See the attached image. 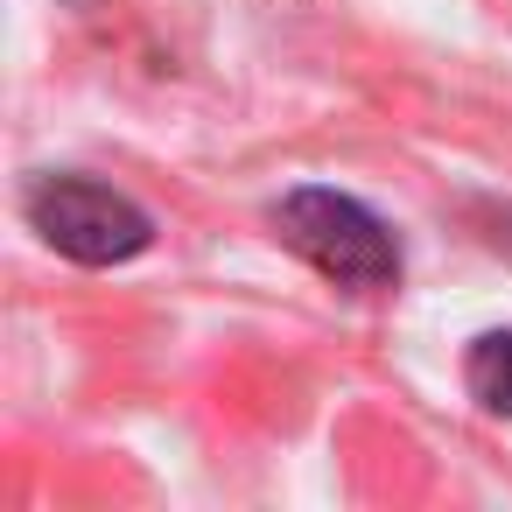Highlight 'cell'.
Here are the masks:
<instances>
[{"instance_id": "2", "label": "cell", "mask_w": 512, "mask_h": 512, "mask_svg": "<svg viewBox=\"0 0 512 512\" xmlns=\"http://www.w3.org/2000/svg\"><path fill=\"white\" fill-rule=\"evenodd\" d=\"M22 211H29L36 239L78 267H120L155 246V218L127 190L92 183V176H43Z\"/></svg>"}, {"instance_id": "3", "label": "cell", "mask_w": 512, "mask_h": 512, "mask_svg": "<svg viewBox=\"0 0 512 512\" xmlns=\"http://www.w3.org/2000/svg\"><path fill=\"white\" fill-rule=\"evenodd\" d=\"M463 379H470V400L484 414H505L512 421V330H484L463 358Z\"/></svg>"}, {"instance_id": "1", "label": "cell", "mask_w": 512, "mask_h": 512, "mask_svg": "<svg viewBox=\"0 0 512 512\" xmlns=\"http://www.w3.org/2000/svg\"><path fill=\"white\" fill-rule=\"evenodd\" d=\"M274 239L309 260L323 281L351 288V295H379L400 281V239L393 225L358 204L351 190H330V183H302L274 204Z\"/></svg>"}]
</instances>
